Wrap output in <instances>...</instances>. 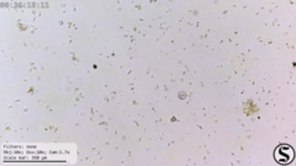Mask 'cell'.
I'll list each match as a JSON object with an SVG mask.
<instances>
[{
  "label": "cell",
  "instance_id": "obj_1",
  "mask_svg": "<svg viewBox=\"0 0 296 166\" xmlns=\"http://www.w3.org/2000/svg\"><path fill=\"white\" fill-rule=\"evenodd\" d=\"M294 149L288 144H280L276 149L274 153V158L279 164L288 165L294 160Z\"/></svg>",
  "mask_w": 296,
  "mask_h": 166
}]
</instances>
